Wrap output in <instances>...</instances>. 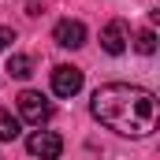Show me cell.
Instances as JSON below:
<instances>
[{
	"label": "cell",
	"mask_w": 160,
	"mask_h": 160,
	"mask_svg": "<svg viewBox=\"0 0 160 160\" xmlns=\"http://www.w3.org/2000/svg\"><path fill=\"white\" fill-rule=\"evenodd\" d=\"M101 48L108 56H123L127 52V22L123 19H112L104 30H101Z\"/></svg>",
	"instance_id": "5b68a950"
},
{
	"label": "cell",
	"mask_w": 160,
	"mask_h": 160,
	"mask_svg": "<svg viewBox=\"0 0 160 160\" xmlns=\"http://www.w3.org/2000/svg\"><path fill=\"white\" fill-rule=\"evenodd\" d=\"M15 138H19V119L8 108H0V142H15Z\"/></svg>",
	"instance_id": "ba28073f"
},
{
	"label": "cell",
	"mask_w": 160,
	"mask_h": 160,
	"mask_svg": "<svg viewBox=\"0 0 160 160\" xmlns=\"http://www.w3.org/2000/svg\"><path fill=\"white\" fill-rule=\"evenodd\" d=\"M78 89H82V71L75 63L52 67V93H56V97H75Z\"/></svg>",
	"instance_id": "277c9868"
},
{
	"label": "cell",
	"mask_w": 160,
	"mask_h": 160,
	"mask_svg": "<svg viewBox=\"0 0 160 160\" xmlns=\"http://www.w3.org/2000/svg\"><path fill=\"white\" fill-rule=\"evenodd\" d=\"M89 108L108 130H116L123 138H145L157 130V97L142 86L108 82L93 93Z\"/></svg>",
	"instance_id": "6da1fadb"
},
{
	"label": "cell",
	"mask_w": 160,
	"mask_h": 160,
	"mask_svg": "<svg viewBox=\"0 0 160 160\" xmlns=\"http://www.w3.org/2000/svg\"><path fill=\"white\" fill-rule=\"evenodd\" d=\"M11 41H15V30L0 26V52H4V48H11Z\"/></svg>",
	"instance_id": "30bf717a"
},
{
	"label": "cell",
	"mask_w": 160,
	"mask_h": 160,
	"mask_svg": "<svg viewBox=\"0 0 160 160\" xmlns=\"http://www.w3.org/2000/svg\"><path fill=\"white\" fill-rule=\"evenodd\" d=\"M26 149H30V157L56 160L60 153H63V138H60V134H52V130H34V134L26 138Z\"/></svg>",
	"instance_id": "3957f363"
},
{
	"label": "cell",
	"mask_w": 160,
	"mask_h": 160,
	"mask_svg": "<svg viewBox=\"0 0 160 160\" xmlns=\"http://www.w3.org/2000/svg\"><path fill=\"white\" fill-rule=\"evenodd\" d=\"M19 116L26 123H34V127H41V123L52 119V104H48V97L38 93V89H22L19 93Z\"/></svg>",
	"instance_id": "7a4b0ae2"
},
{
	"label": "cell",
	"mask_w": 160,
	"mask_h": 160,
	"mask_svg": "<svg viewBox=\"0 0 160 160\" xmlns=\"http://www.w3.org/2000/svg\"><path fill=\"white\" fill-rule=\"evenodd\" d=\"M52 38H56V45H63V48H82L86 45V26H82L78 19H63V22H56Z\"/></svg>",
	"instance_id": "8992f818"
},
{
	"label": "cell",
	"mask_w": 160,
	"mask_h": 160,
	"mask_svg": "<svg viewBox=\"0 0 160 160\" xmlns=\"http://www.w3.org/2000/svg\"><path fill=\"white\" fill-rule=\"evenodd\" d=\"M8 75L11 78H30L34 75V60L30 56H11L8 60Z\"/></svg>",
	"instance_id": "52a82bcc"
},
{
	"label": "cell",
	"mask_w": 160,
	"mask_h": 160,
	"mask_svg": "<svg viewBox=\"0 0 160 160\" xmlns=\"http://www.w3.org/2000/svg\"><path fill=\"white\" fill-rule=\"evenodd\" d=\"M134 52H142V56H153V52H157V34H153V30H142V34L134 38Z\"/></svg>",
	"instance_id": "9c48e42d"
}]
</instances>
